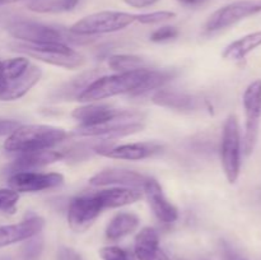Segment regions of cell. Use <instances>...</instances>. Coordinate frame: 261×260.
I'll use <instances>...</instances> for the list:
<instances>
[{
  "label": "cell",
  "mask_w": 261,
  "mask_h": 260,
  "mask_svg": "<svg viewBox=\"0 0 261 260\" xmlns=\"http://www.w3.org/2000/svg\"><path fill=\"white\" fill-rule=\"evenodd\" d=\"M64 154L59 150L42 149L32 150V152L20 153L12 165V170L14 172H23V171H31L35 168L43 167V166L51 165L54 162L63 160Z\"/></svg>",
  "instance_id": "d6986e66"
},
{
  "label": "cell",
  "mask_w": 261,
  "mask_h": 260,
  "mask_svg": "<svg viewBox=\"0 0 261 260\" xmlns=\"http://www.w3.org/2000/svg\"><path fill=\"white\" fill-rule=\"evenodd\" d=\"M137 20V14L119 10H103L89 14L74 23L69 31L75 36H96L125 30Z\"/></svg>",
  "instance_id": "5b68a950"
},
{
  "label": "cell",
  "mask_w": 261,
  "mask_h": 260,
  "mask_svg": "<svg viewBox=\"0 0 261 260\" xmlns=\"http://www.w3.org/2000/svg\"><path fill=\"white\" fill-rule=\"evenodd\" d=\"M245 134L242 139V150L245 155H251L259 137L261 119V79L251 82L244 92Z\"/></svg>",
  "instance_id": "ba28073f"
},
{
  "label": "cell",
  "mask_w": 261,
  "mask_h": 260,
  "mask_svg": "<svg viewBox=\"0 0 261 260\" xmlns=\"http://www.w3.org/2000/svg\"><path fill=\"white\" fill-rule=\"evenodd\" d=\"M97 198L101 201L103 209L106 208H120V206L129 205V204L137 203L142 199V191L135 188H124V186H116V188L105 189V190L96 193Z\"/></svg>",
  "instance_id": "ffe728a7"
},
{
  "label": "cell",
  "mask_w": 261,
  "mask_h": 260,
  "mask_svg": "<svg viewBox=\"0 0 261 260\" xmlns=\"http://www.w3.org/2000/svg\"><path fill=\"white\" fill-rule=\"evenodd\" d=\"M177 2H180L181 4L184 5H200L203 4L205 0H177Z\"/></svg>",
  "instance_id": "d590c367"
},
{
  "label": "cell",
  "mask_w": 261,
  "mask_h": 260,
  "mask_svg": "<svg viewBox=\"0 0 261 260\" xmlns=\"http://www.w3.org/2000/svg\"><path fill=\"white\" fill-rule=\"evenodd\" d=\"M177 36V27H175V25H162L150 35V41H153V42H166V41L175 40Z\"/></svg>",
  "instance_id": "f1b7e54d"
},
{
  "label": "cell",
  "mask_w": 261,
  "mask_h": 260,
  "mask_svg": "<svg viewBox=\"0 0 261 260\" xmlns=\"http://www.w3.org/2000/svg\"><path fill=\"white\" fill-rule=\"evenodd\" d=\"M261 46V31H256V32L249 33V35H245L242 37H240L239 40L233 41V42L229 43L228 46H226L222 53L226 60H232V61H240L242 59L246 58L249 54H251L252 51L256 50L257 47Z\"/></svg>",
  "instance_id": "7402d4cb"
},
{
  "label": "cell",
  "mask_w": 261,
  "mask_h": 260,
  "mask_svg": "<svg viewBox=\"0 0 261 260\" xmlns=\"http://www.w3.org/2000/svg\"><path fill=\"white\" fill-rule=\"evenodd\" d=\"M148 180L147 176L126 168H109L101 172L96 173L89 178V184L92 186H109L117 185L124 188H143L145 181Z\"/></svg>",
  "instance_id": "5bb4252c"
},
{
  "label": "cell",
  "mask_w": 261,
  "mask_h": 260,
  "mask_svg": "<svg viewBox=\"0 0 261 260\" xmlns=\"http://www.w3.org/2000/svg\"><path fill=\"white\" fill-rule=\"evenodd\" d=\"M42 76V70L37 65L31 64L27 70L19 76L10 82L2 92H0V101H15L25 93L31 91V88L36 86L40 82Z\"/></svg>",
  "instance_id": "ac0fdd59"
},
{
  "label": "cell",
  "mask_w": 261,
  "mask_h": 260,
  "mask_svg": "<svg viewBox=\"0 0 261 260\" xmlns=\"http://www.w3.org/2000/svg\"><path fill=\"white\" fill-rule=\"evenodd\" d=\"M81 0H28L27 8L36 13H64L73 10Z\"/></svg>",
  "instance_id": "484cf974"
},
{
  "label": "cell",
  "mask_w": 261,
  "mask_h": 260,
  "mask_svg": "<svg viewBox=\"0 0 261 260\" xmlns=\"http://www.w3.org/2000/svg\"><path fill=\"white\" fill-rule=\"evenodd\" d=\"M241 155L242 139L239 120L236 115H229L224 122L221 144L222 167L229 184H234L239 180L241 171Z\"/></svg>",
  "instance_id": "8992f818"
},
{
  "label": "cell",
  "mask_w": 261,
  "mask_h": 260,
  "mask_svg": "<svg viewBox=\"0 0 261 260\" xmlns=\"http://www.w3.org/2000/svg\"><path fill=\"white\" fill-rule=\"evenodd\" d=\"M175 17L176 13L171 12V10H157V12L137 14V20L142 24H157V23H163L173 19Z\"/></svg>",
  "instance_id": "4316f807"
},
{
  "label": "cell",
  "mask_w": 261,
  "mask_h": 260,
  "mask_svg": "<svg viewBox=\"0 0 261 260\" xmlns=\"http://www.w3.org/2000/svg\"><path fill=\"white\" fill-rule=\"evenodd\" d=\"M152 101L158 106L177 111H193L199 106L195 97L172 89H158L152 96Z\"/></svg>",
  "instance_id": "44dd1931"
},
{
  "label": "cell",
  "mask_w": 261,
  "mask_h": 260,
  "mask_svg": "<svg viewBox=\"0 0 261 260\" xmlns=\"http://www.w3.org/2000/svg\"><path fill=\"white\" fill-rule=\"evenodd\" d=\"M109 68L117 73L137 71L142 69H149V61L138 55H112L109 59Z\"/></svg>",
  "instance_id": "d4e9b609"
},
{
  "label": "cell",
  "mask_w": 261,
  "mask_h": 260,
  "mask_svg": "<svg viewBox=\"0 0 261 260\" xmlns=\"http://www.w3.org/2000/svg\"><path fill=\"white\" fill-rule=\"evenodd\" d=\"M121 112V109L107 103H88L78 107L71 112V116L81 122L82 126H93L103 124Z\"/></svg>",
  "instance_id": "e0dca14e"
},
{
  "label": "cell",
  "mask_w": 261,
  "mask_h": 260,
  "mask_svg": "<svg viewBox=\"0 0 261 260\" xmlns=\"http://www.w3.org/2000/svg\"><path fill=\"white\" fill-rule=\"evenodd\" d=\"M20 126V122L17 120L0 119V137L10 135L17 127Z\"/></svg>",
  "instance_id": "d6a6232c"
},
{
  "label": "cell",
  "mask_w": 261,
  "mask_h": 260,
  "mask_svg": "<svg viewBox=\"0 0 261 260\" xmlns=\"http://www.w3.org/2000/svg\"><path fill=\"white\" fill-rule=\"evenodd\" d=\"M145 196H147L148 204L150 209L157 217V219L162 223L170 224L173 223L178 218V211L167 198L162 190V186L160 185L157 180L148 177L143 186Z\"/></svg>",
  "instance_id": "7c38bea8"
},
{
  "label": "cell",
  "mask_w": 261,
  "mask_h": 260,
  "mask_svg": "<svg viewBox=\"0 0 261 260\" xmlns=\"http://www.w3.org/2000/svg\"><path fill=\"white\" fill-rule=\"evenodd\" d=\"M59 260H81V256L74 250L68 249V247H63L59 251Z\"/></svg>",
  "instance_id": "836d02e7"
},
{
  "label": "cell",
  "mask_w": 261,
  "mask_h": 260,
  "mask_svg": "<svg viewBox=\"0 0 261 260\" xmlns=\"http://www.w3.org/2000/svg\"><path fill=\"white\" fill-rule=\"evenodd\" d=\"M140 219L137 214L130 212L117 213L106 227V237L111 241H117L127 235L133 233L139 227Z\"/></svg>",
  "instance_id": "603a6c76"
},
{
  "label": "cell",
  "mask_w": 261,
  "mask_h": 260,
  "mask_svg": "<svg viewBox=\"0 0 261 260\" xmlns=\"http://www.w3.org/2000/svg\"><path fill=\"white\" fill-rule=\"evenodd\" d=\"M261 13V0H237L212 13L205 23L208 32L226 30L246 18Z\"/></svg>",
  "instance_id": "9c48e42d"
},
{
  "label": "cell",
  "mask_w": 261,
  "mask_h": 260,
  "mask_svg": "<svg viewBox=\"0 0 261 260\" xmlns=\"http://www.w3.org/2000/svg\"><path fill=\"white\" fill-rule=\"evenodd\" d=\"M68 133L51 125H20L4 142V149L12 153L50 149L66 139Z\"/></svg>",
  "instance_id": "7a4b0ae2"
},
{
  "label": "cell",
  "mask_w": 261,
  "mask_h": 260,
  "mask_svg": "<svg viewBox=\"0 0 261 260\" xmlns=\"http://www.w3.org/2000/svg\"><path fill=\"white\" fill-rule=\"evenodd\" d=\"M103 211L96 194L76 196L71 200L68 209V224L74 232H86L94 223Z\"/></svg>",
  "instance_id": "30bf717a"
},
{
  "label": "cell",
  "mask_w": 261,
  "mask_h": 260,
  "mask_svg": "<svg viewBox=\"0 0 261 260\" xmlns=\"http://www.w3.org/2000/svg\"><path fill=\"white\" fill-rule=\"evenodd\" d=\"M14 50L54 66L78 69L84 65L86 58L66 43H17Z\"/></svg>",
  "instance_id": "277c9868"
},
{
  "label": "cell",
  "mask_w": 261,
  "mask_h": 260,
  "mask_svg": "<svg viewBox=\"0 0 261 260\" xmlns=\"http://www.w3.org/2000/svg\"><path fill=\"white\" fill-rule=\"evenodd\" d=\"M8 32L25 43H66L75 41V35H66L63 30L32 20H14L7 27Z\"/></svg>",
  "instance_id": "52a82bcc"
},
{
  "label": "cell",
  "mask_w": 261,
  "mask_h": 260,
  "mask_svg": "<svg viewBox=\"0 0 261 260\" xmlns=\"http://www.w3.org/2000/svg\"><path fill=\"white\" fill-rule=\"evenodd\" d=\"M162 147L158 143H130L112 148H98L99 154L105 157L114 158V160L139 161L144 158L152 157L155 153H160Z\"/></svg>",
  "instance_id": "9a60e30c"
},
{
  "label": "cell",
  "mask_w": 261,
  "mask_h": 260,
  "mask_svg": "<svg viewBox=\"0 0 261 260\" xmlns=\"http://www.w3.org/2000/svg\"><path fill=\"white\" fill-rule=\"evenodd\" d=\"M127 5L133 8H147L150 5H154L155 3L160 2V0H124Z\"/></svg>",
  "instance_id": "e575fe53"
},
{
  "label": "cell",
  "mask_w": 261,
  "mask_h": 260,
  "mask_svg": "<svg viewBox=\"0 0 261 260\" xmlns=\"http://www.w3.org/2000/svg\"><path fill=\"white\" fill-rule=\"evenodd\" d=\"M152 69H142L114 75L98 76L78 97L76 101L96 102L124 93L137 94L152 75Z\"/></svg>",
  "instance_id": "6da1fadb"
},
{
  "label": "cell",
  "mask_w": 261,
  "mask_h": 260,
  "mask_svg": "<svg viewBox=\"0 0 261 260\" xmlns=\"http://www.w3.org/2000/svg\"><path fill=\"white\" fill-rule=\"evenodd\" d=\"M30 240L31 241L24 246L23 256H24V260H37L42 252L43 241L42 239H38V237H36V239L32 237Z\"/></svg>",
  "instance_id": "4dcf8cb0"
},
{
  "label": "cell",
  "mask_w": 261,
  "mask_h": 260,
  "mask_svg": "<svg viewBox=\"0 0 261 260\" xmlns=\"http://www.w3.org/2000/svg\"><path fill=\"white\" fill-rule=\"evenodd\" d=\"M222 256H223V260H249L226 241L222 244Z\"/></svg>",
  "instance_id": "1f68e13d"
},
{
  "label": "cell",
  "mask_w": 261,
  "mask_h": 260,
  "mask_svg": "<svg viewBox=\"0 0 261 260\" xmlns=\"http://www.w3.org/2000/svg\"><path fill=\"white\" fill-rule=\"evenodd\" d=\"M102 260H132L127 251L119 246H105L99 250Z\"/></svg>",
  "instance_id": "f546056e"
},
{
  "label": "cell",
  "mask_w": 261,
  "mask_h": 260,
  "mask_svg": "<svg viewBox=\"0 0 261 260\" xmlns=\"http://www.w3.org/2000/svg\"><path fill=\"white\" fill-rule=\"evenodd\" d=\"M19 200V193L13 189H0V212L14 213Z\"/></svg>",
  "instance_id": "83f0119b"
},
{
  "label": "cell",
  "mask_w": 261,
  "mask_h": 260,
  "mask_svg": "<svg viewBox=\"0 0 261 260\" xmlns=\"http://www.w3.org/2000/svg\"><path fill=\"white\" fill-rule=\"evenodd\" d=\"M20 2H28V0H0V5L15 4V3H20Z\"/></svg>",
  "instance_id": "8d00e7d4"
},
{
  "label": "cell",
  "mask_w": 261,
  "mask_h": 260,
  "mask_svg": "<svg viewBox=\"0 0 261 260\" xmlns=\"http://www.w3.org/2000/svg\"><path fill=\"white\" fill-rule=\"evenodd\" d=\"M144 115L134 110H121L117 116L109 121L93 126H82L79 125L73 132L76 137L103 138V139H114V138L126 137L135 134L144 129Z\"/></svg>",
  "instance_id": "3957f363"
},
{
  "label": "cell",
  "mask_w": 261,
  "mask_h": 260,
  "mask_svg": "<svg viewBox=\"0 0 261 260\" xmlns=\"http://www.w3.org/2000/svg\"><path fill=\"white\" fill-rule=\"evenodd\" d=\"M64 184V176L58 172H14L8 180L10 189L18 193H35L58 188Z\"/></svg>",
  "instance_id": "8fae6325"
},
{
  "label": "cell",
  "mask_w": 261,
  "mask_h": 260,
  "mask_svg": "<svg viewBox=\"0 0 261 260\" xmlns=\"http://www.w3.org/2000/svg\"><path fill=\"white\" fill-rule=\"evenodd\" d=\"M134 252L138 260H171L160 247V235L153 227H144L138 232Z\"/></svg>",
  "instance_id": "2e32d148"
},
{
  "label": "cell",
  "mask_w": 261,
  "mask_h": 260,
  "mask_svg": "<svg viewBox=\"0 0 261 260\" xmlns=\"http://www.w3.org/2000/svg\"><path fill=\"white\" fill-rule=\"evenodd\" d=\"M45 221L36 214L27 216V218L15 224L0 226V247L9 246L17 242L25 241L40 235L43 229Z\"/></svg>",
  "instance_id": "4fadbf2b"
},
{
  "label": "cell",
  "mask_w": 261,
  "mask_h": 260,
  "mask_svg": "<svg viewBox=\"0 0 261 260\" xmlns=\"http://www.w3.org/2000/svg\"><path fill=\"white\" fill-rule=\"evenodd\" d=\"M97 75L96 70L86 71L79 76L74 78L73 81L63 84L59 89H56L53 94V98L55 101H70V99H78L82 92L94 81Z\"/></svg>",
  "instance_id": "cb8c5ba5"
}]
</instances>
